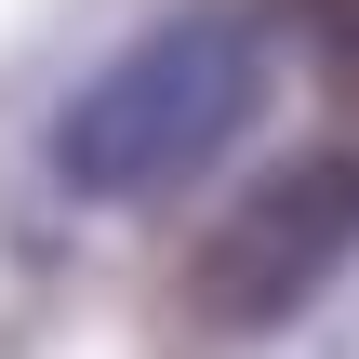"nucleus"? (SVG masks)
<instances>
[{
    "label": "nucleus",
    "mask_w": 359,
    "mask_h": 359,
    "mask_svg": "<svg viewBox=\"0 0 359 359\" xmlns=\"http://www.w3.org/2000/svg\"><path fill=\"white\" fill-rule=\"evenodd\" d=\"M253 120H266V27L226 0H187V13L133 27L53 107V187L67 200H160V187H200Z\"/></svg>",
    "instance_id": "nucleus-1"
},
{
    "label": "nucleus",
    "mask_w": 359,
    "mask_h": 359,
    "mask_svg": "<svg viewBox=\"0 0 359 359\" xmlns=\"http://www.w3.org/2000/svg\"><path fill=\"white\" fill-rule=\"evenodd\" d=\"M346 253H359V160H293V173H266V187L213 226V253H200V306H213L226 333L293 320L306 293H333Z\"/></svg>",
    "instance_id": "nucleus-2"
}]
</instances>
